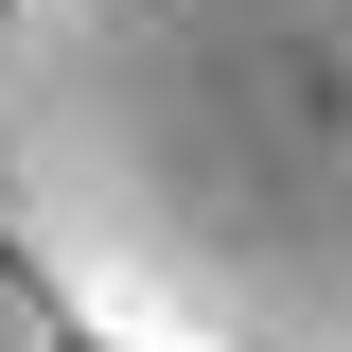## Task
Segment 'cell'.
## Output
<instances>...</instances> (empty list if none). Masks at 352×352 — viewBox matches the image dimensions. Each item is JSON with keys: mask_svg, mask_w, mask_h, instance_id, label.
<instances>
[{"mask_svg": "<svg viewBox=\"0 0 352 352\" xmlns=\"http://www.w3.org/2000/svg\"><path fill=\"white\" fill-rule=\"evenodd\" d=\"M0 264L71 352H352V0H0Z\"/></svg>", "mask_w": 352, "mask_h": 352, "instance_id": "1", "label": "cell"}, {"mask_svg": "<svg viewBox=\"0 0 352 352\" xmlns=\"http://www.w3.org/2000/svg\"><path fill=\"white\" fill-rule=\"evenodd\" d=\"M0 352H71V317H53V282H18V264H0Z\"/></svg>", "mask_w": 352, "mask_h": 352, "instance_id": "2", "label": "cell"}]
</instances>
